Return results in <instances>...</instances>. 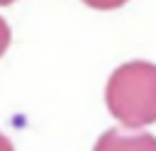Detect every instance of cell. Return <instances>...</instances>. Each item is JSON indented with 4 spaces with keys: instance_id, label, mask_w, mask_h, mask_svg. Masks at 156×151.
I'll list each match as a JSON object with an SVG mask.
<instances>
[{
    "instance_id": "7a4b0ae2",
    "label": "cell",
    "mask_w": 156,
    "mask_h": 151,
    "mask_svg": "<svg viewBox=\"0 0 156 151\" xmlns=\"http://www.w3.org/2000/svg\"><path fill=\"white\" fill-rule=\"evenodd\" d=\"M93 151H156V136L149 132L141 134H122L117 129H107Z\"/></svg>"
},
{
    "instance_id": "5b68a950",
    "label": "cell",
    "mask_w": 156,
    "mask_h": 151,
    "mask_svg": "<svg viewBox=\"0 0 156 151\" xmlns=\"http://www.w3.org/2000/svg\"><path fill=\"white\" fill-rule=\"evenodd\" d=\"M0 151H15V146H12V141L5 136V134H0Z\"/></svg>"
},
{
    "instance_id": "277c9868",
    "label": "cell",
    "mask_w": 156,
    "mask_h": 151,
    "mask_svg": "<svg viewBox=\"0 0 156 151\" xmlns=\"http://www.w3.org/2000/svg\"><path fill=\"white\" fill-rule=\"evenodd\" d=\"M7 46H10V27H7V22L0 17V56L7 51Z\"/></svg>"
},
{
    "instance_id": "8992f818",
    "label": "cell",
    "mask_w": 156,
    "mask_h": 151,
    "mask_svg": "<svg viewBox=\"0 0 156 151\" xmlns=\"http://www.w3.org/2000/svg\"><path fill=\"white\" fill-rule=\"evenodd\" d=\"M15 0H0V5H12Z\"/></svg>"
},
{
    "instance_id": "6da1fadb",
    "label": "cell",
    "mask_w": 156,
    "mask_h": 151,
    "mask_svg": "<svg viewBox=\"0 0 156 151\" xmlns=\"http://www.w3.org/2000/svg\"><path fill=\"white\" fill-rule=\"evenodd\" d=\"M107 110L124 127L136 129L156 122V63L129 61L112 71L105 88Z\"/></svg>"
},
{
    "instance_id": "3957f363",
    "label": "cell",
    "mask_w": 156,
    "mask_h": 151,
    "mask_svg": "<svg viewBox=\"0 0 156 151\" xmlns=\"http://www.w3.org/2000/svg\"><path fill=\"white\" fill-rule=\"evenodd\" d=\"M83 2L95 10H115V7H122L127 0H83Z\"/></svg>"
}]
</instances>
